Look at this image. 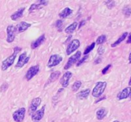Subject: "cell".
Masks as SVG:
<instances>
[{
	"mask_svg": "<svg viewBox=\"0 0 131 122\" xmlns=\"http://www.w3.org/2000/svg\"><path fill=\"white\" fill-rule=\"evenodd\" d=\"M41 102V99L39 98V97L35 98L34 99H32V101L31 102V105L29 106L28 113L31 115V114H33L34 112H35L37 109L39 107Z\"/></svg>",
	"mask_w": 131,
	"mask_h": 122,
	"instance_id": "obj_10",
	"label": "cell"
},
{
	"mask_svg": "<svg viewBox=\"0 0 131 122\" xmlns=\"http://www.w3.org/2000/svg\"><path fill=\"white\" fill-rule=\"evenodd\" d=\"M77 27H78V23L77 22L72 23L71 24H70L68 27H67L65 28V33H67V34H72L75 31Z\"/></svg>",
	"mask_w": 131,
	"mask_h": 122,
	"instance_id": "obj_22",
	"label": "cell"
},
{
	"mask_svg": "<svg viewBox=\"0 0 131 122\" xmlns=\"http://www.w3.org/2000/svg\"><path fill=\"white\" fill-rule=\"evenodd\" d=\"M107 87V83L106 82H98L96 83L95 87L94 88L92 91V96L95 98L100 97L104 92L105 89Z\"/></svg>",
	"mask_w": 131,
	"mask_h": 122,
	"instance_id": "obj_2",
	"label": "cell"
},
{
	"mask_svg": "<svg viewBox=\"0 0 131 122\" xmlns=\"http://www.w3.org/2000/svg\"><path fill=\"white\" fill-rule=\"evenodd\" d=\"M6 31H7V38H6V41H7L8 43H12V42H13L14 40H15V34H16L15 26H13V25H8V26L7 27Z\"/></svg>",
	"mask_w": 131,
	"mask_h": 122,
	"instance_id": "obj_9",
	"label": "cell"
},
{
	"mask_svg": "<svg viewBox=\"0 0 131 122\" xmlns=\"http://www.w3.org/2000/svg\"><path fill=\"white\" fill-rule=\"evenodd\" d=\"M107 40V37L106 35H101L97 37V40H96V44H102L103 43H104Z\"/></svg>",
	"mask_w": 131,
	"mask_h": 122,
	"instance_id": "obj_25",
	"label": "cell"
},
{
	"mask_svg": "<svg viewBox=\"0 0 131 122\" xmlns=\"http://www.w3.org/2000/svg\"><path fill=\"white\" fill-rule=\"evenodd\" d=\"M62 60H63V58L61 56H60L58 54H53L50 57L48 62L47 63V66H48V67H50V68L56 66L62 61Z\"/></svg>",
	"mask_w": 131,
	"mask_h": 122,
	"instance_id": "obj_4",
	"label": "cell"
},
{
	"mask_svg": "<svg viewBox=\"0 0 131 122\" xmlns=\"http://www.w3.org/2000/svg\"><path fill=\"white\" fill-rule=\"evenodd\" d=\"M127 37H128V39L127 40V44H131V34Z\"/></svg>",
	"mask_w": 131,
	"mask_h": 122,
	"instance_id": "obj_35",
	"label": "cell"
},
{
	"mask_svg": "<svg viewBox=\"0 0 131 122\" xmlns=\"http://www.w3.org/2000/svg\"><path fill=\"white\" fill-rule=\"evenodd\" d=\"M7 89H8V84H7V83H4V84L1 86L0 90H1L2 92H5Z\"/></svg>",
	"mask_w": 131,
	"mask_h": 122,
	"instance_id": "obj_32",
	"label": "cell"
},
{
	"mask_svg": "<svg viewBox=\"0 0 131 122\" xmlns=\"http://www.w3.org/2000/svg\"><path fill=\"white\" fill-rule=\"evenodd\" d=\"M71 76H72V73L69 71L64 73V75L62 76V77L60 80V83H61V86H63V88L68 87V86L69 85V81H70V79L71 78Z\"/></svg>",
	"mask_w": 131,
	"mask_h": 122,
	"instance_id": "obj_12",
	"label": "cell"
},
{
	"mask_svg": "<svg viewBox=\"0 0 131 122\" xmlns=\"http://www.w3.org/2000/svg\"><path fill=\"white\" fill-rule=\"evenodd\" d=\"M45 40V34H42L41 35L37 40H35V41L32 42L31 44V48L32 49H36L38 48V47H40Z\"/></svg>",
	"mask_w": 131,
	"mask_h": 122,
	"instance_id": "obj_15",
	"label": "cell"
},
{
	"mask_svg": "<svg viewBox=\"0 0 131 122\" xmlns=\"http://www.w3.org/2000/svg\"><path fill=\"white\" fill-rule=\"evenodd\" d=\"M130 93L131 88L130 87H127V88H125L124 89H123L121 92H120L117 94V99H118L119 100L127 99V98L130 97Z\"/></svg>",
	"mask_w": 131,
	"mask_h": 122,
	"instance_id": "obj_14",
	"label": "cell"
},
{
	"mask_svg": "<svg viewBox=\"0 0 131 122\" xmlns=\"http://www.w3.org/2000/svg\"><path fill=\"white\" fill-rule=\"evenodd\" d=\"M39 70H40V66L39 65H35V66H32L31 67H30L27 73H26V75H25V79L29 81L31 80L35 76H36L38 72H39Z\"/></svg>",
	"mask_w": 131,
	"mask_h": 122,
	"instance_id": "obj_6",
	"label": "cell"
},
{
	"mask_svg": "<svg viewBox=\"0 0 131 122\" xmlns=\"http://www.w3.org/2000/svg\"><path fill=\"white\" fill-rule=\"evenodd\" d=\"M101 58L99 57V58H97V59L95 60L94 63H95V64H97V63H101Z\"/></svg>",
	"mask_w": 131,
	"mask_h": 122,
	"instance_id": "obj_34",
	"label": "cell"
},
{
	"mask_svg": "<svg viewBox=\"0 0 131 122\" xmlns=\"http://www.w3.org/2000/svg\"><path fill=\"white\" fill-rule=\"evenodd\" d=\"M123 13L126 17H129L131 15V8L128 6H126L123 8Z\"/></svg>",
	"mask_w": 131,
	"mask_h": 122,
	"instance_id": "obj_28",
	"label": "cell"
},
{
	"mask_svg": "<svg viewBox=\"0 0 131 122\" xmlns=\"http://www.w3.org/2000/svg\"><path fill=\"white\" fill-rule=\"evenodd\" d=\"M90 92H91V91H90L89 89L82 90V91H81L80 92H78V93L77 94V97H78V99H86L88 97V96H89V94H90Z\"/></svg>",
	"mask_w": 131,
	"mask_h": 122,
	"instance_id": "obj_19",
	"label": "cell"
},
{
	"mask_svg": "<svg viewBox=\"0 0 131 122\" xmlns=\"http://www.w3.org/2000/svg\"><path fill=\"white\" fill-rule=\"evenodd\" d=\"M107 115V110L104 108L98 109L96 112V116L98 120H103Z\"/></svg>",
	"mask_w": 131,
	"mask_h": 122,
	"instance_id": "obj_17",
	"label": "cell"
},
{
	"mask_svg": "<svg viewBox=\"0 0 131 122\" xmlns=\"http://www.w3.org/2000/svg\"><path fill=\"white\" fill-rule=\"evenodd\" d=\"M130 99H131V93H130Z\"/></svg>",
	"mask_w": 131,
	"mask_h": 122,
	"instance_id": "obj_40",
	"label": "cell"
},
{
	"mask_svg": "<svg viewBox=\"0 0 131 122\" xmlns=\"http://www.w3.org/2000/svg\"><path fill=\"white\" fill-rule=\"evenodd\" d=\"M31 24L29 23H27L25 21H21L19 22L16 26H15V31L16 33H21V32H24L25 31H26L28 28L31 27Z\"/></svg>",
	"mask_w": 131,
	"mask_h": 122,
	"instance_id": "obj_13",
	"label": "cell"
},
{
	"mask_svg": "<svg viewBox=\"0 0 131 122\" xmlns=\"http://www.w3.org/2000/svg\"><path fill=\"white\" fill-rule=\"evenodd\" d=\"M110 67H111V64H109L108 66H106V67L102 70V74H104H104H106V73H107V70L110 69Z\"/></svg>",
	"mask_w": 131,
	"mask_h": 122,
	"instance_id": "obj_33",
	"label": "cell"
},
{
	"mask_svg": "<svg viewBox=\"0 0 131 122\" xmlns=\"http://www.w3.org/2000/svg\"><path fill=\"white\" fill-rule=\"evenodd\" d=\"M21 50V47H15L14 48V53H13L11 56H9L8 58H6V59L2 62V66H1L2 71H5L9 66H11L13 64V63H14V61H15L16 57H17V54H18Z\"/></svg>",
	"mask_w": 131,
	"mask_h": 122,
	"instance_id": "obj_1",
	"label": "cell"
},
{
	"mask_svg": "<svg viewBox=\"0 0 131 122\" xmlns=\"http://www.w3.org/2000/svg\"><path fill=\"white\" fill-rule=\"evenodd\" d=\"M94 47H95V42H93L90 46H88L86 49H85V50H84V54L86 56V55H88L94 48Z\"/></svg>",
	"mask_w": 131,
	"mask_h": 122,
	"instance_id": "obj_27",
	"label": "cell"
},
{
	"mask_svg": "<svg viewBox=\"0 0 131 122\" xmlns=\"http://www.w3.org/2000/svg\"><path fill=\"white\" fill-rule=\"evenodd\" d=\"M60 75H61V73H60V71H55V72H53V73H51V75H50V76H49V78H48V83H52V82H54L56 79H58V77L60 76Z\"/></svg>",
	"mask_w": 131,
	"mask_h": 122,
	"instance_id": "obj_21",
	"label": "cell"
},
{
	"mask_svg": "<svg viewBox=\"0 0 131 122\" xmlns=\"http://www.w3.org/2000/svg\"><path fill=\"white\" fill-rule=\"evenodd\" d=\"M64 22H63V21L62 20H58V21H56V22H55V27L57 28V29H58V31H62V29H63V26H64Z\"/></svg>",
	"mask_w": 131,
	"mask_h": 122,
	"instance_id": "obj_24",
	"label": "cell"
},
{
	"mask_svg": "<svg viewBox=\"0 0 131 122\" xmlns=\"http://www.w3.org/2000/svg\"><path fill=\"white\" fill-rule=\"evenodd\" d=\"M97 53H98V54L102 55V54L104 53V47L103 46L100 47L98 48V50H97Z\"/></svg>",
	"mask_w": 131,
	"mask_h": 122,
	"instance_id": "obj_31",
	"label": "cell"
},
{
	"mask_svg": "<svg viewBox=\"0 0 131 122\" xmlns=\"http://www.w3.org/2000/svg\"><path fill=\"white\" fill-rule=\"evenodd\" d=\"M129 85L131 86V77H130V82H129Z\"/></svg>",
	"mask_w": 131,
	"mask_h": 122,
	"instance_id": "obj_38",
	"label": "cell"
},
{
	"mask_svg": "<svg viewBox=\"0 0 131 122\" xmlns=\"http://www.w3.org/2000/svg\"><path fill=\"white\" fill-rule=\"evenodd\" d=\"M84 23H85V21H81V22L80 23V24H79V27H78V28H80L82 25H84Z\"/></svg>",
	"mask_w": 131,
	"mask_h": 122,
	"instance_id": "obj_36",
	"label": "cell"
},
{
	"mask_svg": "<svg viewBox=\"0 0 131 122\" xmlns=\"http://www.w3.org/2000/svg\"><path fill=\"white\" fill-rule=\"evenodd\" d=\"M127 36H128V33H127V32H124V34H122V35L118 38V39H117V40H116L114 44H111V47H117V45H119V44L123 41V40H124Z\"/></svg>",
	"mask_w": 131,
	"mask_h": 122,
	"instance_id": "obj_20",
	"label": "cell"
},
{
	"mask_svg": "<svg viewBox=\"0 0 131 122\" xmlns=\"http://www.w3.org/2000/svg\"><path fill=\"white\" fill-rule=\"evenodd\" d=\"M105 4L107 5L109 8H112L113 7H114L115 2L114 1H107V2H105Z\"/></svg>",
	"mask_w": 131,
	"mask_h": 122,
	"instance_id": "obj_30",
	"label": "cell"
},
{
	"mask_svg": "<svg viewBox=\"0 0 131 122\" xmlns=\"http://www.w3.org/2000/svg\"><path fill=\"white\" fill-rule=\"evenodd\" d=\"M41 7H42V5H41V4L38 2V3H35V4H32L31 6H30V8H29V9H28V11L31 13V12H32L33 11H35V10H36V9H39Z\"/></svg>",
	"mask_w": 131,
	"mask_h": 122,
	"instance_id": "obj_23",
	"label": "cell"
},
{
	"mask_svg": "<svg viewBox=\"0 0 131 122\" xmlns=\"http://www.w3.org/2000/svg\"><path fill=\"white\" fill-rule=\"evenodd\" d=\"M72 12H73V11L71 8H69L67 7L64 9H63L61 11V12L59 13V17L61 18H66L67 17H68L69 15H71L72 14Z\"/></svg>",
	"mask_w": 131,
	"mask_h": 122,
	"instance_id": "obj_18",
	"label": "cell"
},
{
	"mask_svg": "<svg viewBox=\"0 0 131 122\" xmlns=\"http://www.w3.org/2000/svg\"><path fill=\"white\" fill-rule=\"evenodd\" d=\"M30 60V57L27 55V53H22L19 57H18V60L15 65V68H21L23 67L25 64H27L28 63Z\"/></svg>",
	"mask_w": 131,
	"mask_h": 122,
	"instance_id": "obj_7",
	"label": "cell"
},
{
	"mask_svg": "<svg viewBox=\"0 0 131 122\" xmlns=\"http://www.w3.org/2000/svg\"><path fill=\"white\" fill-rule=\"evenodd\" d=\"M81 56V51H77L76 53H74V55H72V56L68 59V60L67 63L65 64L64 69V70H68L69 68H71L74 63H76L78 62V60H79Z\"/></svg>",
	"mask_w": 131,
	"mask_h": 122,
	"instance_id": "obj_3",
	"label": "cell"
},
{
	"mask_svg": "<svg viewBox=\"0 0 131 122\" xmlns=\"http://www.w3.org/2000/svg\"><path fill=\"white\" fill-rule=\"evenodd\" d=\"M25 109L21 108L16 110L13 113L12 118L15 122H22L25 118Z\"/></svg>",
	"mask_w": 131,
	"mask_h": 122,
	"instance_id": "obj_5",
	"label": "cell"
},
{
	"mask_svg": "<svg viewBox=\"0 0 131 122\" xmlns=\"http://www.w3.org/2000/svg\"><path fill=\"white\" fill-rule=\"evenodd\" d=\"M80 47V41L78 39H74L73 40H71L68 47H67V50L66 53L68 55H71L73 52H74L77 49H78V47Z\"/></svg>",
	"mask_w": 131,
	"mask_h": 122,
	"instance_id": "obj_8",
	"label": "cell"
},
{
	"mask_svg": "<svg viewBox=\"0 0 131 122\" xmlns=\"http://www.w3.org/2000/svg\"><path fill=\"white\" fill-rule=\"evenodd\" d=\"M81 86V81H76L72 86V90L73 92H77Z\"/></svg>",
	"mask_w": 131,
	"mask_h": 122,
	"instance_id": "obj_26",
	"label": "cell"
},
{
	"mask_svg": "<svg viewBox=\"0 0 131 122\" xmlns=\"http://www.w3.org/2000/svg\"><path fill=\"white\" fill-rule=\"evenodd\" d=\"M25 8H19L18 11H16L14 14H12V15H11V19L12 20V21H17L18 19H19V18H21V17H22V15H23V13H24V11H25Z\"/></svg>",
	"mask_w": 131,
	"mask_h": 122,
	"instance_id": "obj_16",
	"label": "cell"
},
{
	"mask_svg": "<svg viewBox=\"0 0 131 122\" xmlns=\"http://www.w3.org/2000/svg\"><path fill=\"white\" fill-rule=\"evenodd\" d=\"M129 63H131V53H130V56H129Z\"/></svg>",
	"mask_w": 131,
	"mask_h": 122,
	"instance_id": "obj_37",
	"label": "cell"
},
{
	"mask_svg": "<svg viewBox=\"0 0 131 122\" xmlns=\"http://www.w3.org/2000/svg\"><path fill=\"white\" fill-rule=\"evenodd\" d=\"M88 58V55H86V56H84L81 60H78V62L77 63V66H81L83 63H84L85 62V60H87Z\"/></svg>",
	"mask_w": 131,
	"mask_h": 122,
	"instance_id": "obj_29",
	"label": "cell"
},
{
	"mask_svg": "<svg viewBox=\"0 0 131 122\" xmlns=\"http://www.w3.org/2000/svg\"><path fill=\"white\" fill-rule=\"evenodd\" d=\"M45 105H44L40 110H38L36 111L35 112H34L32 115H31V120L33 121H41L43 117H44V115H45Z\"/></svg>",
	"mask_w": 131,
	"mask_h": 122,
	"instance_id": "obj_11",
	"label": "cell"
},
{
	"mask_svg": "<svg viewBox=\"0 0 131 122\" xmlns=\"http://www.w3.org/2000/svg\"><path fill=\"white\" fill-rule=\"evenodd\" d=\"M114 122H120V121H114Z\"/></svg>",
	"mask_w": 131,
	"mask_h": 122,
	"instance_id": "obj_39",
	"label": "cell"
}]
</instances>
